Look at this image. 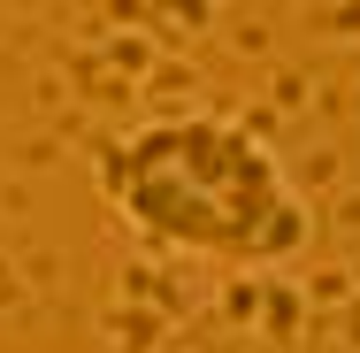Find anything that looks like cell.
<instances>
[{
  "label": "cell",
  "instance_id": "6da1fadb",
  "mask_svg": "<svg viewBox=\"0 0 360 353\" xmlns=\"http://www.w3.org/2000/svg\"><path fill=\"white\" fill-rule=\"evenodd\" d=\"M100 192L131 238L222 269H276L314 230L284 161L230 116H161L123 131L100 154Z\"/></svg>",
  "mask_w": 360,
  "mask_h": 353
}]
</instances>
